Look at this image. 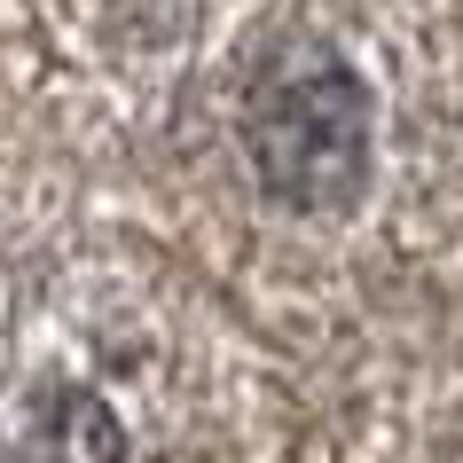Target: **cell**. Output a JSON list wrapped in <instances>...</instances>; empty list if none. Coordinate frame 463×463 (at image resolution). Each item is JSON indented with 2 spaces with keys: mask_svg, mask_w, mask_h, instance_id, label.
Wrapping results in <instances>:
<instances>
[{
  "mask_svg": "<svg viewBox=\"0 0 463 463\" xmlns=\"http://www.w3.org/2000/svg\"><path fill=\"white\" fill-rule=\"evenodd\" d=\"M244 149L275 204L338 213L369 181V87L315 40L268 55L244 95Z\"/></svg>",
  "mask_w": 463,
  "mask_h": 463,
  "instance_id": "obj_1",
  "label": "cell"
},
{
  "mask_svg": "<svg viewBox=\"0 0 463 463\" xmlns=\"http://www.w3.org/2000/svg\"><path fill=\"white\" fill-rule=\"evenodd\" d=\"M24 463H126V432L102 409V392L55 385L40 432H24Z\"/></svg>",
  "mask_w": 463,
  "mask_h": 463,
  "instance_id": "obj_2",
  "label": "cell"
}]
</instances>
